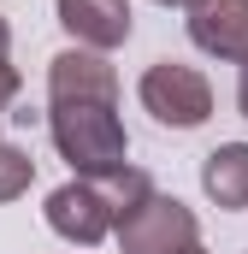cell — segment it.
Returning a JSON list of instances; mask_svg holds the SVG:
<instances>
[{"label":"cell","instance_id":"10","mask_svg":"<svg viewBox=\"0 0 248 254\" xmlns=\"http://www.w3.org/2000/svg\"><path fill=\"white\" fill-rule=\"evenodd\" d=\"M18 89H24V77H18L12 65H0V119H6V107L18 101Z\"/></svg>","mask_w":248,"mask_h":254},{"label":"cell","instance_id":"7","mask_svg":"<svg viewBox=\"0 0 248 254\" xmlns=\"http://www.w3.org/2000/svg\"><path fill=\"white\" fill-rule=\"evenodd\" d=\"M60 6V24L77 48H95V54H113L130 42V0H54Z\"/></svg>","mask_w":248,"mask_h":254},{"label":"cell","instance_id":"14","mask_svg":"<svg viewBox=\"0 0 248 254\" xmlns=\"http://www.w3.org/2000/svg\"><path fill=\"white\" fill-rule=\"evenodd\" d=\"M195 254H207V249H195Z\"/></svg>","mask_w":248,"mask_h":254},{"label":"cell","instance_id":"3","mask_svg":"<svg viewBox=\"0 0 248 254\" xmlns=\"http://www.w3.org/2000/svg\"><path fill=\"white\" fill-rule=\"evenodd\" d=\"M136 95L154 113V125H166V130H195L213 119V83L184 60H154L142 71Z\"/></svg>","mask_w":248,"mask_h":254},{"label":"cell","instance_id":"6","mask_svg":"<svg viewBox=\"0 0 248 254\" xmlns=\"http://www.w3.org/2000/svg\"><path fill=\"white\" fill-rule=\"evenodd\" d=\"M189 42L213 60H248V0H195L189 6Z\"/></svg>","mask_w":248,"mask_h":254},{"label":"cell","instance_id":"12","mask_svg":"<svg viewBox=\"0 0 248 254\" xmlns=\"http://www.w3.org/2000/svg\"><path fill=\"white\" fill-rule=\"evenodd\" d=\"M0 65H12V30H6V18H0Z\"/></svg>","mask_w":248,"mask_h":254},{"label":"cell","instance_id":"5","mask_svg":"<svg viewBox=\"0 0 248 254\" xmlns=\"http://www.w3.org/2000/svg\"><path fill=\"white\" fill-rule=\"evenodd\" d=\"M48 101H119V71L95 48H65L48 60Z\"/></svg>","mask_w":248,"mask_h":254},{"label":"cell","instance_id":"13","mask_svg":"<svg viewBox=\"0 0 248 254\" xmlns=\"http://www.w3.org/2000/svg\"><path fill=\"white\" fill-rule=\"evenodd\" d=\"M160 6H184V12H189V6H195V0H160Z\"/></svg>","mask_w":248,"mask_h":254},{"label":"cell","instance_id":"8","mask_svg":"<svg viewBox=\"0 0 248 254\" xmlns=\"http://www.w3.org/2000/svg\"><path fill=\"white\" fill-rule=\"evenodd\" d=\"M201 190L225 213H243L248 207V142H219L201 160Z\"/></svg>","mask_w":248,"mask_h":254},{"label":"cell","instance_id":"4","mask_svg":"<svg viewBox=\"0 0 248 254\" xmlns=\"http://www.w3.org/2000/svg\"><path fill=\"white\" fill-rule=\"evenodd\" d=\"M113 237H119V254H195L201 249L195 213H189L178 195H160V190L148 195Z\"/></svg>","mask_w":248,"mask_h":254},{"label":"cell","instance_id":"9","mask_svg":"<svg viewBox=\"0 0 248 254\" xmlns=\"http://www.w3.org/2000/svg\"><path fill=\"white\" fill-rule=\"evenodd\" d=\"M30 184H36V160L18 142H0V201H18Z\"/></svg>","mask_w":248,"mask_h":254},{"label":"cell","instance_id":"11","mask_svg":"<svg viewBox=\"0 0 248 254\" xmlns=\"http://www.w3.org/2000/svg\"><path fill=\"white\" fill-rule=\"evenodd\" d=\"M237 113H243V119H248V60L237 65Z\"/></svg>","mask_w":248,"mask_h":254},{"label":"cell","instance_id":"2","mask_svg":"<svg viewBox=\"0 0 248 254\" xmlns=\"http://www.w3.org/2000/svg\"><path fill=\"white\" fill-rule=\"evenodd\" d=\"M48 136H54L60 160H71L77 178H101V172L130 166L119 101H48Z\"/></svg>","mask_w":248,"mask_h":254},{"label":"cell","instance_id":"1","mask_svg":"<svg viewBox=\"0 0 248 254\" xmlns=\"http://www.w3.org/2000/svg\"><path fill=\"white\" fill-rule=\"evenodd\" d=\"M154 195L148 172L136 166H119V172H101V178H71L48 195V225L60 231L65 243L77 249H95L107 231H119L124 219Z\"/></svg>","mask_w":248,"mask_h":254}]
</instances>
